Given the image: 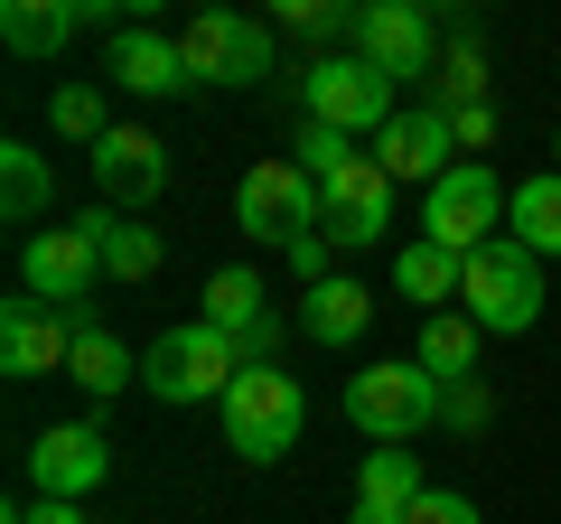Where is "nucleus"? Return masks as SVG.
<instances>
[{
	"label": "nucleus",
	"instance_id": "obj_35",
	"mask_svg": "<svg viewBox=\"0 0 561 524\" xmlns=\"http://www.w3.org/2000/svg\"><path fill=\"white\" fill-rule=\"evenodd\" d=\"M0 524H94L84 505H57V497H38V505H10Z\"/></svg>",
	"mask_w": 561,
	"mask_h": 524
},
{
	"label": "nucleus",
	"instance_id": "obj_19",
	"mask_svg": "<svg viewBox=\"0 0 561 524\" xmlns=\"http://www.w3.org/2000/svg\"><path fill=\"white\" fill-rule=\"evenodd\" d=\"M393 282H402V300H421V319H440L459 300V282H468V253H449V243H402Z\"/></svg>",
	"mask_w": 561,
	"mask_h": 524
},
{
	"label": "nucleus",
	"instance_id": "obj_36",
	"mask_svg": "<svg viewBox=\"0 0 561 524\" xmlns=\"http://www.w3.org/2000/svg\"><path fill=\"white\" fill-rule=\"evenodd\" d=\"M356 524H402V515H375V505H356Z\"/></svg>",
	"mask_w": 561,
	"mask_h": 524
},
{
	"label": "nucleus",
	"instance_id": "obj_4",
	"mask_svg": "<svg viewBox=\"0 0 561 524\" xmlns=\"http://www.w3.org/2000/svg\"><path fill=\"white\" fill-rule=\"evenodd\" d=\"M290 94H300V122H328V132H346V141H375L383 122L402 113L393 76H375L356 47H346V57H309L300 76H290Z\"/></svg>",
	"mask_w": 561,
	"mask_h": 524
},
{
	"label": "nucleus",
	"instance_id": "obj_1",
	"mask_svg": "<svg viewBox=\"0 0 561 524\" xmlns=\"http://www.w3.org/2000/svg\"><path fill=\"white\" fill-rule=\"evenodd\" d=\"M234 375H243V346L225 338V328H206V319H187V328H160V338L140 346V394L150 403H225L234 394Z\"/></svg>",
	"mask_w": 561,
	"mask_h": 524
},
{
	"label": "nucleus",
	"instance_id": "obj_34",
	"mask_svg": "<svg viewBox=\"0 0 561 524\" xmlns=\"http://www.w3.org/2000/svg\"><path fill=\"white\" fill-rule=\"evenodd\" d=\"M449 141H459V160H468V150H486V141H496V113H486V103L449 113Z\"/></svg>",
	"mask_w": 561,
	"mask_h": 524
},
{
	"label": "nucleus",
	"instance_id": "obj_33",
	"mask_svg": "<svg viewBox=\"0 0 561 524\" xmlns=\"http://www.w3.org/2000/svg\"><path fill=\"white\" fill-rule=\"evenodd\" d=\"M328 262H337V243H328V235H300V243H290V272H300L309 291H319V282H337Z\"/></svg>",
	"mask_w": 561,
	"mask_h": 524
},
{
	"label": "nucleus",
	"instance_id": "obj_9",
	"mask_svg": "<svg viewBox=\"0 0 561 524\" xmlns=\"http://www.w3.org/2000/svg\"><path fill=\"white\" fill-rule=\"evenodd\" d=\"M94 282H103V253H94V235H84V216H57V225H38V235L20 243V291L28 300L84 309Z\"/></svg>",
	"mask_w": 561,
	"mask_h": 524
},
{
	"label": "nucleus",
	"instance_id": "obj_28",
	"mask_svg": "<svg viewBox=\"0 0 561 524\" xmlns=\"http://www.w3.org/2000/svg\"><path fill=\"white\" fill-rule=\"evenodd\" d=\"M47 122H57V141H103V132H113V113H103V94H94V84H57Z\"/></svg>",
	"mask_w": 561,
	"mask_h": 524
},
{
	"label": "nucleus",
	"instance_id": "obj_24",
	"mask_svg": "<svg viewBox=\"0 0 561 524\" xmlns=\"http://www.w3.org/2000/svg\"><path fill=\"white\" fill-rule=\"evenodd\" d=\"M421 497H431V478H421V459H412V449H365L356 505H375V515H412Z\"/></svg>",
	"mask_w": 561,
	"mask_h": 524
},
{
	"label": "nucleus",
	"instance_id": "obj_18",
	"mask_svg": "<svg viewBox=\"0 0 561 524\" xmlns=\"http://www.w3.org/2000/svg\"><path fill=\"white\" fill-rule=\"evenodd\" d=\"M478 338H486V328L468 319V309H440V319H421L412 365H421V375H431V384L449 394V384H468V375H478Z\"/></svg>",
	"mask_w": 561,
	"mask_h": 524
},
{
	"label": "nucleus",
	"instance_id": "obj_3",
	"mask_svg": "<svg viewBox=\"0 0 561 524\" xmlns=\"http://www.w3.org/2000/svg\"><path fill=\"white\" fill-rule=\"evenodd\" d=\"M216 412H225V449H234V459H253V468H272L280 449H300L309 394H300V375H280V365H243L234 394H225Z\"/></svg>",
	"mask_w": 561,
	"mask_h": 524
},
{
	"label": "nucleus",
	"instance_id": "obj_16",
	"mask_svg": "<svg viewBox=\"0 0 561 524\" xmlns=\"http://www.w3.org/2000/svg\"><path fill=\"white\" fill-rule=\"evenodd\" d=\"M103 76L122 84V94H179L187 84V57H179V38H160V29H122L113 38V66H103Z\"/></svg>",
	"mask_w": 561,
	"mask_h": 524
},
{
	"label": "nucleus",
	"instance_id": "obj_6",
	"mask_svg": "<svg viewBox=\"0 0 561 524\" xmlns=\"http://www.w3.org/2000/svg\"><path fill=\"white\" fill-rule=\"evenodd\" d=\"M234 225L253 243H280V253H290L300 235H319V179H309L290 150H280V160H253L243 187H234Z\"/></svg>",
	"mask_w": 561,
	"mask_h": 524
},
{
	"label": "nucleus",
	"instance_id": "obj_13",
	"mask_svg": "<svg viewBox=\"0 0 561 524\" xmlns=\"http://www.w3.org/2000/svg\"><path fill=\"white\" fill-rule=\"evenodd\" d=\"M375 160H383V179H393V187L412 179L421 197H431V187H440L449 169H459V141H449V113H440V103H421V113H393V122L375 132Z\"/></svg>",
	"mask_w": 561,
	"mask_h": 524
},
{
	"label": "nucleus",
	"instance_id": "obj_10",
	"mask_svg": "<svg viewBox=\"0 0 561 524\" xmlns=\"http://www.w3.org/2000/svg\"><path fill=\"white\" fill-rule=\"evenodd\" d=\"M383 225H393V179L375 150H356L337 179H319V235L337 253H365V243H383Z\"/></svg>",
	"mask_w": 561,
	"mask_h": 524
},
{
	"label": "nucleus",
	"instance_id": "obj_31",
	"mask_svg": "<svg viewBox=\"0 0 561 524\" xmlns=\"http://www.w3.org/2000/svg\"><path fill=\"white\" fill-rule=\"evenodd\" d=\"M486 412H496V403H486V384H478V375L440 394V422H449V431H486Z\"/></svg>",
	"mask_w": 561,
	"mask_h": 524
},
{
	"label": "nucleus",
	"instance_id": "obj_5",
	"mask_svg": "<svg viewBox=\"0 0 561 524\" xmlns=\"http://www.w3.org/2000/svg\"><path fill=\"white\" fill-rule=\"evenodd\" d=\"M459 300H468V319H478L486 338H524V328L542 319V253H524L515 235H496L486 253H468Z\"/></svg>",
	"mask_w": 561,
	"mask_h": 524
},
{
	"label": "nucleus",
	"instance_id": "obj_11",
	"mask_svg": "<svg viewBox=\"0 0 561 524\" xmlns=\"http://www.w3.org/2000/svg\"><path fill=\"white\" fill-rule=\"evenodd\" d=\"M103 478H113V441H103L94 422H57V431H38V441H28V487H38V497L84 505Z\"/></svg>",
	"mask_w": 561,
	"mask_h": 524
},
{
	"label": "nucleus",
	"instance_id": "obj_12",
	"mask_svg": "<svg viewBox=\"0 0 561 524\" xmlns=\"http://www.w3.org/2000/svg\"><path fill=\"white\" fill-rule=\"evenodd\" d=\"M356 57L375 76H393V84L440 76V57H431V10H412V0H365L356 10Z\"/></svg>",
	"mask_w": 561,
	"mask_h": 524
},
{
	"label": "nucleus",
	"instance_id": "obj_20",
	"mask_svg": "<svg viewBox=\"0 0 561 524\" xmlns=\"http://www.w3.org/2000/svg\"><path fill=\"white\" fill-rule=\"evenodd\" d=\"M84 235H94V253H103L113 282H150V272H160V235L131 225L122 206H84Z\"/></svg>",
	"mask_w": 561,
	"mask_h": 524
},
{
	"label": "nucleus",
	"instance_id": "obj_2",
	"mask_svg": "<svg viewBox=\"0 0 561 524\" xmlns=\"http://www.w3.org/2000/svg\"><path fill=\"white\" fill-rule=\"evenodd\" d=\"M346 422L375 449H402V441H421V431L440 422V384L421 375L412 356H375V365L346 375Z\"/></svg>",
	"mask_w": 561,
	"mask_h": 524
},
{
	"label": "nucleus",
	"instance_id": "obj_17",
	"mask_svg": "<svg viewBox=\"0 0 561 524\" xmlns=\"http://www.w3.org/2000/svg\"><path fill=\"white\" fill-rule=\"evenodd\" d=\"M84 29V0H0V47L10 57H66Z\"/></svg>",
	"mask_w": 561,
	"mask_h": 524
},
{
	"label": "nucleus",
	"instance_id": "obj_29",
	"mask_svg": "<svg viewBox=\"0 0 561 524\" xmlns=\"http://www.w3.org/2000/svg\"><path fill=\"white\" fill-rule=\"evenodd\" d=\"M280 29H290V38H346L356 47V10H337V0H280Z\"/></svg>",
	"mask_w": 561,
	"mask_h": 524
},
{
	"label": "nucleus",
	"instance_id": "obj_37",
	"mask_svg": "<svg viewBox=\"0 0 561 524\" xmlns=\"http://www.w3.org/2000/svg\"><path fill=\"white\" fill-rule=\"evenodd\" d=\"M552 169H561V132H552Z\"/></svg>",
	"mask_w": 561,
	"mask_h": 524
},
{
	"label": "nucleus",
	"instance_id": "obj_22",
	"mask_svg": "<svg viewBox=\"0 0 561 524\" xmlns=\"http://www.w3.org/2000/svg\"><path fill=\"white\" fill-rule=\"evenodd\" d=\"M66 384H84V394H122V384H140V356L113 338L103 319H76V356H66Z\"/></svg>",
	"mask_w": 561,
	"mask_h": 524
},
{
	"label": "nucleus",
	"instance_id": "obj_21",
	"mask_svg": "<svg viewBox=\"0 0 561 524\" xmlns=\"http://www.w3.org/2000/svg\"><path fill=\"white\" fill-rule=\"evenodd\" d=\"M505 235H515L524 253L561 262V169H542V179H524L515 197H505Z\"/></svg>",
	"mask_w": 561,
	"mask_h": 524
},
{
	"label": "nucleus",
	"instance_id": "obj_27",
	"mask_svg": "<svg viewBox=\"0 0 561 524\" xmlns=\"http://www.w3.org/2000/svg\"><path fill=\"white\" fill-rule=\"evenodd\" d=\"M431 103H440V113H468V103H486V57H478V38H449L440 47V76H431Z\"/></svg>",
	"mask_w": 561,
	"mask_h": 524
},
{
	"label": "nucleus",
	"instance_id": "obj_14",
	"mask_svg": "<svg viewBox=\"0 0 561 524\" xmlns=\"http://www.w3.org/2000/svg\"><path fill=\"white\" fill-rule=\"evenodd\" d=\"M94 187H103V206L140 216V206L169 187V150L150 141V132H131V122H113V132L94 141Z\"/></svg>",
	"mask_w": 561,
	"mask_h": 524
},
{
	"label": "nucleus",
	"instance_id": "obj_23",
	"mask_svg": "<svg viewBox=\"0 0 561 524\" xmlns=\"http://www.w3.org/2000/svg\"><path fill=\"white\" fill-rule=\"evenodd\" d=\"M300 328H309L319 346H356L365 328H375V300H365V282H346V272H337V282H319V291L300 300Z\"/></svg>",
	"mask_w": 561,
	"mask_h": 524
},
{
	"label": "nucleus",
	"instance_id": "obj_8",
	"mask_svg": "<svg viewBox=\"0 0 561 524\" xmlns=\"http://www.w3.org/2000/svg\"><path fill=\"white\" fill-rule=\"evenodd\" d=\"M179 57H187V84H262L272 76V29L243 20V10H197L179 29Z\"/></svg>",
	"mask_w": 561,
	"mask_h": 524
},
{
	"label": "nucleus",
	"instance_id": "obj_15",
	"mask_svg": "<svg viewBox=\"0 0 561 524\" xmlns=\"http://www.w3.org/2000/svg\"><path fill=\"white\" fill-rule=\"evenodd\" d=\"M76 319H84V309L10 300V309H0V365H10V375H66V356H76Z\"/></svg>",
	"mask_w": 561,
	"mask_h": 524
},
{
	"label": "nucleus",
	"instance_id": "obj_25",
	"mask_svg": "<svg viewBox=\"0 0 561 524\" xmlns=\"http://www.w3.org/2000/svg\"><path fill=\"white\" fill-rule=\"evenodd\" d=\"M47 197H57V187H47V160L28 141H0V216H10V225H38Z\"/></svg>",
	"mask_w": 561,
	"mask_h": 524
},
{
	"label": "nucleus",
	"instance_id": "obj_30",
	"mask_svg": "<svg viewBox=\"0 0 561 524\" xmlns=\"http://www.w3.org/2000/svg\"><path fill=\"white\" fill-rule=\"evenodd\" d=\"M290 160H300L309 179H337V169L356 160V141H346V132H328V122H300V132H290Z\"/></svg>",
	"mask_w": 561,
	"mask_h": 524
},
{
	"label": "nucleus",
	"instance_id": "obj_26",
	"mask_svg": "<svg viewBox=\"0 0 561 524\" xmlns=\"http://www.w3.org/2000/svg\"><path fill=\"white\" fill-rule=\"evenodd\" d=\"M262 319H272V300H262V282L243 272V262H225L216 282H206V328H225V338H253Z\"/></svg>",
	"mask_w": 561,
	"mask_h": 524
},
{
	"label": "nucleus",
	"instance_id": "obj_32",
	"mask_svg": "<svg viewBox=\"0 0 561 524\" xmlns=\"http://www.w3.org/2000/svg\"><path fill=\"white\" fill-rule=\"evenodd\" d=\"M402 524H478V505H468L459 487H431V497H421V505H412Z\"/></svg>",
	"mask_w": 561,
	"mask_h": 524
},
{
	"label": "nucleus",
	"instance_id": "obj_7",
	"mask_svg": "<svg viewBox=\"0 0 561 524\" xmlns=\"http://www.w3.org/2000/svg\"><path fill=\"white\" fill-rule=\"evenodd\" d=\"M505 197L515 187H496V169L486 160H459L431 197H421V243H449V253H486L505 225Z\"/></svg>",
	"mask_w": 561,
	"mask_h": 524
}]
</instances>
